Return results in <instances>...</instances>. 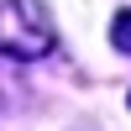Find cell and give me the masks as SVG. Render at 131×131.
Here are the masks:
<instances>
[{
	"instance_id": "obj_1",
	"label": "cell",
	"mask_w": 131,
	"mask_h": 131,
	"mask_svg": "<svg viewBox=\"0 0 131 131\" xmlns=\"http://www.w3.org/2000/svg\"><path fill=\"white\" fill-rule=\"evenodd\" d=\"M52 16L42 0H0V52L5 58H42L52 52Z\"/></svg>"
},
{
	"instance_id": "obj_2",
	"label": "cell",
	"mask_w": 131,
	"mask_h": 131,
	"mask_svg": "<svg viewBox=\"0 0 131 131\" xmlns=\"http://www.w3.org/2000/svg\"><path fill=\"white\" fill-rule=\"evenodd\" d=\"M110 42H115L121 52H131V10H121V16L110 21Z\"/></svg>"
}]
</instances>
